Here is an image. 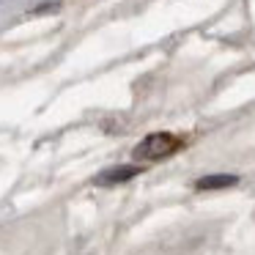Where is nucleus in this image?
Listing matches in <instances>:
<instances>
[{
    "instance_id": "obj_1",
    "label": "nucleus",
    "mask_w": 255,
    "mask_h": 255,
    "mask_svg": "<svg viewBox=\"0 0 255 255\" xmlns=\"http://www.w3.org/2000/svg\"><path fill=\"white\" fill-rule=\"evenodd\" d=\"M176 148H178V140L173 137V134L154 132V134H148L145 140H140V143L134 145L132 156L134 159H162V156H167Z\"/></svg>"
},
{
    "instance_id": "obj_2",
    "label": "nucleus",
    "mask_w": 255,
    "mask_h": 255,
    "mask_svg": "<svg viewBox=\"0 0 255 255\" xmlns=\"http://www.w3.org/2000/svg\"><path fill=\"white\" fill-rule=\"evenodd\" d=\"M140 167L137 165H124V167H113V170H105L99 178H96V184H118V181H129L132 176H137Z\"/></svg>"
},
{
    "instance_id": "obj_3",
    "label": "nucleus",
    "mask_w": 255,
    "mask_h": 255,
    "mask_svg": "<svg viewBox=\"0 0 255 255\" xmlns=\"http://www.w3.org/2000/svg\"><path fill=\"white\" fill-rule=\"evenodd\" d=\"M239 178L236 176H228V173H220V176H203L195 187L198 189H225V187H233Z\"/></svg>"
}]
</instances>
